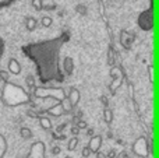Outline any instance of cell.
Returning a JSON list of instances; mask_svg holds the SVG:
<instances>
[{"label": "cell", "mask_w": 159, "mask_h": 158, "mask_svg": "<svg viewBox=\"0 0 159 158\" xmlns=\"http://www.w3.org/2000/svg\"><path fill=\"white\" fill-rule=\"evenodd\" d=\"M69 39L70 34L64 32L53 39L28 44L21 48L22 53L36 64L38 78L42 84L50 81H59V83L64 81V76L59 67V53L63 44H66Z\"/></svg>", "instance_id": "1"}, {"label": "cell", "mask_w": 159, "mask_h": 158, "mask_svg": "<svg viewBox=\"0 0 159 158\" xmlns=\"http://www.w3.org/2000/svg\"><path fill=\"white\" fill-rule=\"evenodd\" d=\"M138 27L143 31H151L154 27V14H152V8H147L143 13H140L137 18Z\"/></svg>", "instance_id": "2"}, {"label": "cell", "mask_w": 159, "mask_h": 158, "mask_svg": "<svg viewBox=\"0 0 159 158\" xmlns=\"http://www.w3.org/2000/svg\"><path fill=\"white\" fill-rule=\"evenodd\" d=\"M133 150L134 153L137 154L138 157H143V158H147L149 156V146H148V140H147L145 136H141L137 139V142L134 143L133 146Z\"/></svg>", "instance_id": "3"}, {"label": "cell", "mask_w": 159, "mask_h": 158, "mask_svg": "<svg viewBox=\"0 0 159 158\" xmlns=\"http://www.w3.org/2000/svg\"><path fill=\"white\" fill-rule=\"evenodd\" d=\"M45 151H46V147L42 142H36L32 144L31 147V151L28 154L27 158H46L45 157Z\"/></svg>", "instance_id": "4"}, {"label": "cell", "mask_w": 159, "mask_h": 158, "mask_svg": "<svg viewBox=\"0 0 159 158\" xmlns=\"http://www.w3.org/2000/svg\"><path fill=\"white\" fill-rule=\"evenodd\" d=\"M102 146V136H92V139L89 140V144H88V147H89L91 153H98L99 148H101Z\"/></svg>", "instance_id": "5"}, {"label": "cell", "mask_w": 159, "mask_h": 158, "mask_svg": "<svg viewBox=\"0 0 159 158\" xmlns=\"http://www.w3.org/2000/svg\"><path fill=\"white\" fill-rule=\"evenodd\" d=\"M80 98H81V95H80V91H78V90H77V88H70L69 101H70V105H71V108H74V106L80 102Z\"/></svg>", "instance_id": "6"}, {"label": "cell", "mask_w": 159, "mask_h": 158, "mask_svg": "<svg viewBox=\"0 0 159 158\" xmlns=\"http://www.w3.org/2000/svg\"><path fill=\"white\" fill-rule=\"evenodd\" d=\"M7 69H8V73H11L14 76H18L21 73V66H20L18 60H16V59H10Z\"/></svg>", "instance_id": "7"}, {"label": "cell", "mask_w": 159, "mask_h": 158, "mask_svg": "<svg viewBox=\"0 0 159 158\" xmlns=\"http://www.w3.org/2000/svg\"><path fill=\"white\" fill-rule=\"evenodd\" d=\"M63 69L69 76L73 74V72H74V60H73V58H64Z\"/></svg>", "instance_id": "8"}, {"label": "cell", "mask_w": 159, "mask_h": 158, "mask_svg": "<svg viewBox=\"0 0 159 158\" xmlns=\"http://www.w3.org/2000/svg\"><path fill=\"white\" fill-rule=\"evenodd\" d=\"M36 25H38L36 18H34V17H27V18H25V28H27L28 31H34L36 28Z\"/></svg>", "instance_id": "9"}, {"label": "cell", "mask_w": 159, "mask_h": 158, "mask_svg": "<svg viewBox=\"0 0 159 158\" xmlns=\"http://www.w3.org/2000/svg\"><path fill=\"white\" fill-rule=\"evenodd\" d=\"M103 120L107 123V125H110V123L113 122V112L110 111L109 108L103 109Z\"/></svg>", "instance_id": "10"}, {"label": "cell", "mask_w": 159, "mask_h": 158, "mask_svg": "<svg viewBox=\"0 0 159 158\" xmlns=\"http://www.w3.org/2000/svg\"><path fill=\"white\" fill-rule=\"evenodd\" d=\"M6 150H7V142H6V139L0 134V158L4 157Z\"/></svg>", "instance_id": "11"}, {"label": "cell", "mask_w": 159, "mask_h": 158, "mask_svg": "<svg viewBox=\"0 0 159 158\" xmlns=\"http://www.w3.org/2000/svg\"><path fill=\"white\" fill-rule=\"evenodd\" d=\"M20 134H21L24 139H31V137H32V132H31L28 128H21V130H20Z\"/></svg>", "instance_id": "12"}, {"label": "cell", "mask_w": 159, "mask_h": 158, "mask_svg": "<svg viewBox=\"0 0 159 158\" xmlns=\"http://www.w3.org/2000/svg\"><path fill=\"white\" fill-rule=\"evenodd\" d=\"M39 123H41V126L43 129H50V120L48 119V118H39Z\"/></svg>", "instance_id": "13"}, {"label": "cell", "mask_w": 159, "mask_h": 158, "mask_svg": "<svg viewBox=\"0 0 159 158\" xmlns=\"http://www.w3.org/2000/svg\"><path fill=\"white\" fill-rule=\"evenodd\" d=\"M77 144H78V139L77 137H73V139H70V142H69V150L71 151V150H74L75 147H77Z\"/></svg>", "instance_id": "14"}, {"label": "cell", "mask_w": 159, "mask_h": 158, "mask_svg": "<svg viewBox=\"0 0 159 158\" xmlns=\"http://www.w3.org/2000/svg\"><path fill=\"white\" fill-rule=\"evenodd\" d=\"M41 22L43 27H50V25H52V18H50V17H42Z\"/></svg>", "instance_id": "15"}, {"label": "cell", "mask_w": 159, "mask_h": 158, "mask_svg": "<svg viewBox=\"0 0 159 158\" xmlns=\"http://www.w3.org/2000/svg\"><path fill=\"white\" fill-rule=\"evenodd\" d=\"M4 50H6V42H4V39L0 36V59L4 55Z\"/></svg>", "instance_id": "16"}, {"label": "cell", "mask_w": 159, "mask_h": 158, "mask_svg": "<svg viewBox=\"0 0 159 158\" xmlns=\"http://www.w3.org/2000/svg\"><path fill=\"white\" fill-rule=\"evenodd\" d=\"M32 6L36 8V10H42V0H32Z\"/></svg>", "instance_id": "17"}, {"label": "cell", "mask_w": 159, "mask_h": 158, "mask_svg": "<svg viewBox=\"0 0 159 158\" xmlns=\"http://www.w3.org/2000/svg\"><path fill=\"white\" fill-rule=\"evenodd\" d=\"M91 154H92V153H91L89 147H84V148H82V157H84V158L89 157V156H91Z\"/></svg>", "instance_id": "18"}, {"label": "cell", "mask_w": 159, "mask_h": 158, "mask_svg": "<svg viewBox=\"0 0 159 158\" xmlns=\"http://www.w3.org/2000/svg\"><path fill=\"white\" fill-rule=\"evenodd\" d=\"M27 83H28V86H30V87H34V77H32V76H28Z\"/></svg>", "instance_id": "19"}, {"label": "cell", "mask_w": 159, "mask_h": 158, "mask_svg": "<svg viewBox=\"0 0 159 158\" xmlns=\"http://www.w3.org/2000/svg\"><path fill=\"white\" fill-rule=\"evenodd\" d=\"M77 128H78V129H85V128H87V123H85L84 120H80L78 125H77Z\"/></svg>", "instance_id": "20"}, {"label": "cell", "mask_w": 159, "mask_h": 158, "mask_svg": "<svg viewBox=\"0 0 159 158\" xmlns=\"http://www.w3.org/2000/svg\"><path fill=\"white\" fill-rule=\"evenodd\" d=\"M71 133L74 134V136H77V134L80 133V129L77 128V126H74V128H71Z\"/></svg>", "instance_id": "21"}, {"label": "cell", "mask_w": 159, "mask_h": 158, "mask_svg": "<svg viewBox=\"0 0 159 158\" xmlns=\"http://www.w3.org/2000/svg\"><path fill=\"white\" fill-rule=\"evenodd\" d=\"M0 77L4 78V81H7V80H8V74H7L6 72H0Z\"/></svg>", "instance_id": "22"}, {"label": "cell", "mask_w": 159, "mask_h": 158, "mask_svg": "<svg viewBox=\"0 0 159 158\" xmlns=\"http://www.w3.org/2000/svg\"><path fill=\"white\" fill-rule=\"evenodd\" d=\"M119 158H129V156H127L126 151H121V153L119 154Z\"/></svg>", "instance_id": "23"}, {"label": "cell", "mask_w": 159, "mask_h": 158, "mask_svg": "<svg viewBox=\"0 0 159 158\" xmlns=\"http://www.w3.org/2000/svg\"><path fill=\"white\" fill-rule=\"evenodd\" d=\"M101 101H102V104L105 105V108H107V100H106V97H102Z\"/></svg>", "instance_id": "24"}, {"label": "cell", "mask_w": 159, "mask_h": 158, "mask_svg": "<svg viewBox=\"0 0 159 158\" xmlns=\"http://www.w3.org/2000/svg\"><path fill=\"white\" fill-rule=\"evenodd\" d=\"M64 128H66V123H63V125L57 126V129H56V130H57V132H61V130H63V129H64Z\"/></svg>", "instance_id": "25"}, {"label": "cell", "mask_w": 159, "mask_h": 158, "mask_svg": "<svg viewBox=\"0 0 159 158\" xmlns=\"http://www.w3.org/2000/svg\"><path fill=\"white\" fill-rule=\"evenodd\" d=\"M60 153V147H55L53 148V154H59Z\"/></svg>", "instance_id": "26"}, {"label": "cell", "mask_w": 159, "mask_h": 158, "mask_svg": "<svg viewBox=\"0 0 159 158\" xmlns=\"http://www.w3.org/2000/svg\"><path fill=\"white\" fill-rule=\"evenodd\" d=\"M96 157H98V158H106V156H105V154L99 153V151H98V153H96Z\"/></svg>", "instance_id": "27"}, {"label": "cell", "mask_w": 159, "mask_h": 158, "mask_svg": "<svg viewBox=\"0 0 159 158\" xmlns=\"http://www.w3.org/2000/svg\"><path fill=\"white\" fill-rule=\"evenodd\" d=\"M109 157H110V158L116 157V153H115V150H112V151H110V153H109Z\"/></svg>", "instance_id": "28"}, {"label": "cell", "mask_w": 159, "mask_h": 158, "mask_svg": "<svg viewBox=\"0 0 159 158\" xmlns=\"http://www.w3.org/2000/svg\"><path fill=\"white\" fill-rule=\"evenodd\" d=\"M66 158H71V157H66Z\"/></svg>", "instance_id": "29"}]
</instances>
